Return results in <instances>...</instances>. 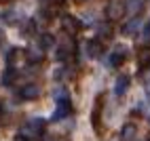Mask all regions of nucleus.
I'll return each mask as SVG.
<instances>
[{"mask_svg":"<svg viewBox=\"0 0 150 141\" xmlns=\"http://www.w3.org/2000/svg\"><path fill=\"white\" fill-rule=\"evenodd\" d=\"M45 130H47V120L32 118V120H28V122L21 124V128L17 133V139L19 141H36L45 135Z\"/></svg>","mask_w":150,"mask_h":141,"instance_id":"1","label":"nucleus"},{"mask_svg":"<svg viewBox=\"0 0 150 141\" xmlns=\"http://www.w3.org/2000/svg\"><path fill=\"white\" fill-rule=\"evenodd\" d=\"M125 11H127L125 0H108V4H106V17H108V21H118V19H123Z\"/></svg>","mask_w":150,"mask_h":141,"instance_id":"2","label":"nucleus"},{"mask_svg":"<svg viewBox=\"0 0 150 141\" xmlns=\"http://www.w3.org/2000/svg\"><path fill=\"white\" fill-rule=\"evenodd\" d=\"M62 32L68 34V36H76L78 32H81V21H78L76 17L72 15H62Z\"/></svg>","mask_w":150,"mask_h":141,"instance_id":"3","label":"nucleus"},{"mask_svg":"<svg viewBox=\"0 0 150 141\" xmlns=\"http://www.w3.org/2000/svg\"><path fill=\"white\" fill-rule=\"evenodd\" d=\"M127 55H129V51L125 46H114V51H110V55H108V65L110 67H121L125 61H127Z\"/></svg>","mask_w":150,"mask_h":141,"instance_id":"4","label":"nucleus"},{"mask_svg":"<svg viewBox=\"0 0 150 141\" xmlns=\"http://www.w3.org/2000/svg\"><path fill=\"white\" fill-rule=\"evenodd\" d=\"M74 51H76V44L72 42V40H64V42L57 46L55 57L59 59V61H68L70 57H74Z\"/></svg>","mask_w":150,"mask_h":141,"instance_id":"5","label":"nucleus"},{"mask_svg":"<svg viewBox=\"0 0 150 141\" xmlns=\"http://www.w3.org/2000/svg\"><path fill=\"white\" fill-rule=\"evenodd\" d=\"M40 93H42V90H40V86H38V84H25V86H21V90H19V97H21V99H25V101H34V99H38V97H40Z\"/></svg>","mask_w":150,"mask_h":141,"instance_id":"6","label":"nucleus"},{"mask_svg":"<svg viewBox=\"0 0 150 141\" xmlns=\"http://www.w3.org/2000/svg\"><path fill=\"white\" fill-rule=\"evenodd\" d=\"M102 53H104V44H102V40H99V38L87 40V57L97 59V57H102Z\"/></svg>","mask_w":150,"mask_h":141,"instance_id":"7","label":"nucleus"},{"mask_svg":"<svg viewBox=\"0 0 150 141\" xmlns=\"http://www.w3.org/2000/svg\"><path fill=\"white\" fill-rule=\"evenodd\" d=\"M70 112H72V105H70V103H57V109L53 112L51 120H53V122H57V120H64V118L70 116Z\"/></svg>","mask_w":150,"mask_h":141,"instance_id":"8","label":"nucleus"},{"mask_svg":"<svg viewBox=\"0 0 150 141\" xmlns=\"http://www.w3.org/2000/svg\"><path fill=\"white\" fill-rule=\"evenodd\" d=\"M129 82H131V80H129V76L121 74V76L116 78V82H114V93H116L118 97H123V95L127 93V88H129Z\"/></svg>","mask_w":150,"mask_h":141,"instance_id":"9","label":"nucleus"},{"mask_svg":"<svg viewBox=\"0 0 150 141\" xmlns=\"http://www.w3.org/2000/svg\"><path fill=\"white\" fill-rule=\"evenodd\" d=\"M139 23H142V19H139V17L135 15L133 19H129V21L123 25V34H125V36H131V34H135V32H137V27H139Z\"/></svg>","mask_w":150,"mask_h":141,"instance_id":"10","label":"nucleus"},{"mask_svg":"<svg viewBox=\"0 0 150 141\" xmlns=\"http://www.w3.org/2000/svg\"><path fill=\"white\" fill-rule=\"evenodd\" d=\"M45 53H47V51H45L40 44H34V46L28 48V59H32V61H42Z\"/></svg>","mask_w":150,"mask_h":141,"instance_id":"11","label":"nucleus"},{"mask_svg":"<svg viewBox=\"0 0 150 141\" xmlns=\"http://www.w3.org/2000/svg\"><path fill=\"white\" fill-rule=\"evenodd\" d=\"M133 137H135V124L129 122V124H125L123 130H121V139H123V141H131Z\"/></svg>","mask_w":150,"mask_h":141,"instance_id":"12","label":"nucleus"},{"mask_svg":"<svg viewBox=\"0 0 150 141\" xmlns=\"http://www.w3.org/2000/svg\"><path fill=\"white\" fill-rule=\"evenodd\" d=\"M38 44H40L45 51H51V48L55 46V38H53L51 34H42V36H40V40H38Z\"/></svg>","mask_w":150,"mask_h":141,"instance_id":"13","label":"nucleus"},{"mask_svg":"<svg viewBox=\"0 0 150 141\" xmlns=\"http://www.w3.org/2000/svg\"><path fill=\"white\" fill-rule=\"evenodd\" d=\"M110 34H112V29H110L108 23H99V25H97V38H99V40L110 38Z\"/></svg>","mask_w":150,"mask_h":141,"instance_id":"14","label":"nucleus"},{"mask_svg":"<svg viewBox=\"0 0 150 141\" xmlns=\"http://www.w3.org/2000/svg\"><path fill=\"white\" fill-rule=\"evenodd\" d=\"M139 65L142 67H150V46L139 51Z\"/></svg>","mask_w":150,"mask_h":141,"instance_id":"15","label":"nucleus"},{"mask_svg":"<svg viewBox=\"0 0 150 141\" xmlns=\"http://www.w3.org/2000/svg\"><path fill=\"white\" fill-rule=\"evenodd\" d=\"M55 99H57V103H70V93L66 90V86L55 90Z\"/></svg>","mask_w":150,"mask_h":141,"instance_id":"16","label":"nucleus"},{"mask_svg":"<svg viewBox=\"0 0 150 141\" xmlns=\"http://www.w3.org/2000/svg\"><path fill=\"white\" fill-rule=\"evenodd\" d=\"M15 76H17V74H15V67H13V69L6 67V72H4V76H2V82H4V84H11L13 80H15Z\"/></svg>","mask_w":150,"mask_h":141,"instance_id":"17","label":"nucleus"},{"mask_svg":"<svg viewBox=\"0 0 150 141\" xmlns=\"http://www.w3.org/2000/svg\"><path fill=\"white\" fill-rule=\"evenodd\" d=\"M34 29H36V21H32V19H30V21H25V25L21 27V32L28 36V34H34Z\"/></svg>","mask_w":150,"mask_h":141,"instance_id":"18","label":"nucleus"},{"mask_svg":"<svg viewBox=\"0 0 150 141\" xmlns=\"http://www.w3.org/2000/svg\"><path fill=\"white\" fill-rule=\"evenodd\" d=\"M144 40L150 44V21H148V23H146V27H144Z\"/></svg>","mask_w":150,"mask_h":141,"instance_id":"19","label":"nucleus"},{"mask_svg":"<svg viewBox=\"0 0 150 141\" xmlns=\"http://www.w3.org/2000/svg\"><path fill=\"white\" fill-rule=\"evenodd\" d=\"M53 2H57V4H62V2H66V0H53Z\"/></svg>","mask_w":150,"mask_h":141,"instance_id":"20","label":"nucleus"},{"mask_svg":"<svg viewBox=\"0 0 150 141\" xmlns=\"http://www.w3.org/2000/svg\"><path fill=\"white\" fill-rule=\"evenodd\" d=\"M0 116H2V105H0Z\"/></svg>","mask_w":150,"mask_h":141,"instance_id":"21","label":"nucleus"},{"mask_svg":"<svg viewBox=\"0 0 150 141\" xmlns=\"http://www.w3.org/2000/svg\"><path fill=\"white\" fill-rule=\"evenodd\" d=\"M55 141H64V139H55Z\"/></svg>","mask_w":150,"mask_h":141,"instance_id":"22","label":"nucleus"},{"mask_svg":"<svg viewBox=\"0 0 150 141\" xmlns=\"http://www.w3.org/2000/svg\"><path fill=\"white\" fill-rule=\"evenodd\" d=\"M81 2H83V0H81Z\"/></svg>","mask_w":150,"mask_h":141,"instance_id":"23","label":"nucleus"},{"mask_svg":"<svg viewBox=\"0 0 150 141\" xmlns=\"http://www.w3.org/2000/svg\"><path fill=\"white\" fill-rule=\"evenodd\" d=\"M42 2H45V0H42Z\"/></svg>","mask_w":150,"mask_h":141,"instance_id":"24","label":"nucleus"},{"mask_svg":"<svg viewBox=\"0 0 150 141\" xmlns=\"http://www.w3.org/2000/svg\"><path fill=\"white\" fill-rule=\"evenodd\" d=\"M148 141H150V139H148Z\"/></svg>","mask_w":150,"mask_h":141,"instance_id":"25","label":"nucleus"}]
</instances>
